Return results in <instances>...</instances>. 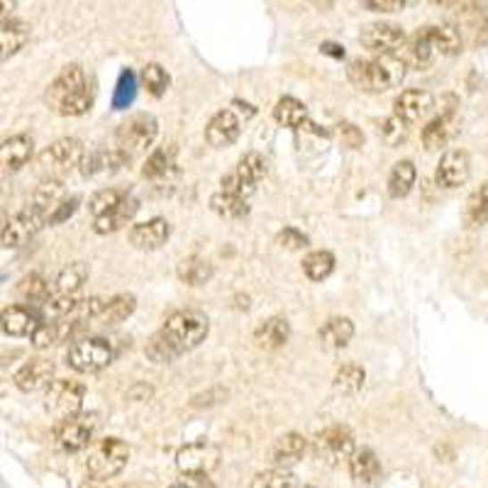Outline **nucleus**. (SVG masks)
<instances>
[{"label":"nucleus","instance_id":"f257e3e1","mask_svg":"<svg viewBox=\"0 0 488 488\" xmlns=\"http://www.w3.org/2000/svg\"><path fill=\"white\" fill-rule=\"evenodd\" d=\"M46 105L64 118H79L91 111L93 98L86 86V74L79 64H69L62 69V74L49 83L45 93Z\"/></svg>","mask_w":488,"mask_h":488},{"label":"nucleus","instance_id":"f03ea898","mask_svg":"<svg viewBox=\"0 0 488 488\" xmlns=\"http://www.w3.org/2000/svg\"><path fill=\"white\" fill-rule=\"evenodd\" d=\"M408 64L396 54H378L376 59H354L347 69L350 81L368 93H386L406 79Z\"/></svg>","mask_w":488,"mask_h":488},{"label":"nucleus","instance_id":"7ed1b4c3","mask_svg":"<svg viewBox=\"0 0 488 488\" xmlns=\"http://www.w3.org/2000/svg\"><path fill=\"white\" fill-rule=\"evenodd\" d=\"M208 330H211V323L201 310H176L166 318L161 327L164 337L174 344L178 354L195 350L208 337Z\"/></svg>","mask_w":488,"mask_h":488},{"label":"nucleus","instance_id":"20e7f679","mask_svg":"<svg viewBox=\"0 0 488 488\" xmlns=\"http://www.w3.org/2000/svg\"><path fill=\"white\" fill-rule=\"evenodd\" d=\"M129 461V447L118 437H105L88 450L86 471L93 481L115 479Z\"/></svg>","mask_w":488,"mask_h":488},{"label":"nucleus","instance_id":"39448f33","mask_svg":"<svg viewBox=\"0 0 488 488\" xmlns=\"http://www.w3.org/2000/svg\"><path fill=\"white\" fill-rule=\"evenodd\" d=\"M159 135V122L149 112H137L122 122L115 132V152H120L122 157H137L142 152H147Z\"/></svg>","mask_w":488,"mask_h":488},{"label":"nucleus","instance_id":"423d86ee","mask_svg":"<svg viewBox=\"0 0 488 488\" xmlns=\"http://www.w3.org/2000/svg\"><path fill=\"white\" fill-rule=\"evenodd\" d=\"M115 360L112 344L103 337H86L74 342L66 352V364L79 374H95L101 368L111 367Z\"/></svg>","mask_w":488,"mask_h":488},{"label":"nucleus","instance_id":"0eeeda50","mask_svg":"<svg viewBox=\"0 0 488 488\" xmlns=\"http://www.w3.org/2000/svg\"><path fill=\"white\" fill-rule=\"evenodd\" d=\"M86 388L74 378H54V384L45 391L46 413L54 418L56 423L69 420L81 413Z\"/></svg>","mask_w":488,"mask_h":488},{"label":"nucleus","instance_id":"6e6552de","mask_svg":"<svg viewBox=\"0 0 488 488\" xmlns=\"http://www.w3.org/2000/svg\"><path fill=\"white\" fill-rule=\"evenodd\" d=\"M354 451H357L354 434L344 425H332V427H325L323 433L315 434L313 454L320 461H325V464H330V467H337L342 461H350Z\"/></svg>","mask_w":488,"mask_h":488},{"label":"nucleus","instance_id":"1a4fd4ad","mask_svg":"<svg viewBox=\"0 0 488 488\" xmlns=\"http://www.w3.org/2000/svg\"><path fill=\"white\" fill-rule=\"evenodd\" d=\"M222 451L218 444L208 443V440H198V443L184 444L178 454H176V469L184 476H208L220 467Z\"/></svg>","mask_w":488,"mask_h":488},{"label":"nucleus","instance_id":"9d476101","mask_svg":"<svg viewBox=\"0 0 488 488\" xmlns=\"http://www.w3.org/2000/svg\"><path fill=\"white\" fill-rule=\"evenodd\" d=\"M95 430H98V415L79 413L74 418H69V420L54 425V440L59 444V450L74 454V451L91 447Z\"/></svg>","mask_w":488,"mask_h":488},{"label":"nucleus","instance_id":"9b49d317","mask_svg":"<svg viewBox=\"0 0 488 488\" xmlns=\"http://www.w3.org/2000/svg\"><path fill=\"white\" fill-rule=\"evenodd\" d=\"M83 159V145L81 139L76 137H64L49 145V147L37 157L39 169L49 174V178H56L59 174H66L69 169L81 164Z\"/></svg>","mask_w":488,"mask_h":488},{"label":"nucleus","instance_id":"f8f14e48","mask_svg":"<svg viewBox=\"0 0 488 488\" xmlns=\"http://www.w3.org/2000/svg\"><path fill=\"white\" fill-rule=\"evenodd\" d=\"M49 222L45 212H39L37 208H32L28 203V208H22L20 212H15L10 220H5L3 225V247L5 249H15L22 247V244H28L39 230H42V225Z\"/></svg>","mask_w":488,"mask_h":488},{"label":"nucleus","instance_id":"ddd939ff","mask_svg":"<svg viewBox=\"0 0 488 488\" xmlns=\"http://www.w3.org/2000/svg\"><path fill=\"white\" fill-rule=\"evenodd\" d=\"M361 45L374 54H396L406 46V32L396 22H368L361 29Z\"/></svg>","mask_w":488,"mask_h":488},{"label":"nucleus","instance_id":"4468645a","mask_svg":"<svg viewBox=\"0 0 488 488\" xmlns=\"http://www.w3.org/2000/svg\"><path fill=\"white\" fill-rule=\"evenodd\" d=\"M434 108L433 93L420 91V88H410L403 91L393 103V115L401 118L406 125H415V122L425 120Z\"/></svg>","mask_w":488,"mask_h":488},{"label":"nucleus","instance_id":"2eb2a0df","mask_svg":"<svg viewBox=\"0 0 488 488\" xmlns=\"http://www.w3.org/2000/svg\"><path fill=\"white\" fill-rule=\"evenodd\" d=\"M169 237H171V225L164 218H152V220L137 222L129 227V244L142 252H154V249L164 247Z\"/></svg>","mask_w":488,"mask_h":488},{"label":"nucleus","instance_id":"dca6fc26","mask_svg":"<svg viewBox=\"0 0 488 488\" xmlns=\"http://www.w3.org/2000/svg\"><path fill=\"white\" fill-rule=\"evenodd\" d=\"M471 176V161L469 154L464 149H450L444 152L437 166V181L444 188H459L469 181Z\"/></svg>","mask_w":488,"mask_h":488},{"label":"nucleus","instance_id":"f3484780","mask_svg":"<svg viewBox=\"0 0 488 488\" xmlns=\"http://www.w3.org/2000/svg\"><path fill=\"white\" fill-rule=\"evenodd\" d=\"M15 386L25 393H37V391H46L54 384V364L46 360H29L28 364H22L20 371L15 374Z\"/></svg>","mask_w":488,"mask_h":488},{"label":"nucleus","instance_id":"a211bd4d","mask_svg":"<svg viewBox=\"0 0 488 488\" xmlns=\"http://www.w3.org/2000/svg\"><path fill=\"white\" fill-rule=\"evenodd\" d=\"M242 122L240 118L235 115L232 111H220L215 112L211 118V122L205 125V139L211 147H230L235 139L240 137Z\"/></svg>","mask_w":488,"mask_h":488},{"label":"nucleus","instance_id":"6ab92c4d","mask_svg":"<svg viewBox=\"0 0 488 488\" xmlns=\"http://www.w3.org/2000/svg\"><path fill=\"white\" fill-rule=\"evenodd\" d=\"M305 451H308V440H305L303 434L285 433L277 437V443L271 444L269 457L274 461V467L288 469V467H294V464L303 459Z\"/></svg>","mask_w":488,"mask_h":488},{"label":"nucleus","instance_id":"aec40b11","mask_svg":"<svg viewBox=\"0 0 488 488\" xmlns=\"http://www.w3.org/2000/svg\"><path fill=\"white\" fill-rule=\"evenodd\" d=\"M39 325V315L25 305H10L3 310V332L8 337H32Z\"/></svg>","mask_w":488,"mask_h":488},{"label":"nucleus","instance_id":"412c9836","mask_svg":"<svg viewBox=\"0 0 488 488\" xmlns=\"http://www.w3.org/2000/svg\"><path fill=\"white\" fill-rule=\"evenodd\" d=\"M139 211V201L135 195H129L122 201L120 205H115L111 212H105L101 218H95L93 220V230L98 232V235H112V232L122 230L125 225L132 222V218L137 215Z\"/></svg>","mask_w":488,"mask_h":488},{"label":"nucleus","instance_id":"4be33fe9","mask_svg":"<svg viewBox=\"0 0 488 488\" xmlns=\"http://www.w3.org/2000/svg\"><path fill=\"white\" fill-rule=\"evenodd\" d=\"M291 337V325L285 318L281 315H274V318H269L264 323L259 325L257 330H254V342H257L259 350H281L285 342Z\"/></svg>","mask_w":488,"mask_h":488},{"label":"nucleus","instance_id":"5701e85b","mask_svg":"<svg viewBox=\"0 0 488 488\" xmlns=\"http://www.w3.org/2000/svg\"><path fill=\"white\" fill-rule=\"evenodd\" d=\"M32 154H35V142L28 135L8 137L3 142V147H0V161H3L5 171H18V169H22L32 159Z\"/></svg>","mask_w":488,"mask_h":488},{"label":"nucleus","instance_id":"b1692460","mask_svg":"<svg viewBox=\"0 0 488 488\" xmlns=\"http://www.w3.org/2000/svg\"><path fill=\"white\" fill-rule=\"evenodd\" d=\"M347 464H350L352 479H354V484H360V486H371L381 476V461L374 454V450H367V447L354 451Z\"/></svg>","mask_w":488,"mask_h":488},{"label":"nucleus","instance_id":"393cba45","mask_svg":"<svg viewBox=\"0 0 488 488\" xmlns=\"http://www.w3.org/2000/svg\"><path fill=\"white\" fill-rule=\"evenodd\" d=\"M454 129H457V118H454V111H444L440 112L434 120H430L423 128V145L425 149H440L444 147L450 137L454 135Z\"/></svg>","mask_w":488,"mask_h":488},{"label":"nucleus","instance_id":"a878e982","mask_svg":"<svg viewBox=\"0 0 488 488\" xmlns=\"http://www.w3.org/2000/svg\"><path fill=\"white\" fill-rule=\"evenodd\" d=\"M176 147L169 145V147H159L157 152H152L142 166V176L149 178V181H161V178H169V176L176 171Z\"/></svg>","mask_w":488,"mask_h":488},{"label":"nucleus","instance_id":"bb28decb","mask_svg":"<svg viewBox=\"0 0 488 488\" xmlns=\"http://www.w3.org/2000/svg\"><path fill=\"white\" fill-rule=\"evenodd\" d=\"M354 337V323L350 318H330L320 327V342L325 350H344Z\"/></svg>","mask_w":488,"mask_h":488},{"label":"nucleus","instance_id":"cd10ccee","mask_svg":"<svg viewBox=\"0 0 488 488\" xmlns=\"http://www.w3.org/2000/svg\"><path fill=\"white\" fill-rule=\"evenodd\" d=\"M29 39V25L22 20L10 18L3 22L0 29V45H3V62H8L10 56L18 54L22 46L28 45Z\"/></svg>","mask_w":488,"mask_h":488},{"label":"nucleus","instance_id":"c85d7f7f","mask_svg":"<svg viewBox=\"0 0 488 488\" xmlns=\"http://www.w3.org/2000/svg\"><path fill=\"white\" fill-rule=\"evenodd\" d=\"M74 330L76 325L71 320H45L29 340H32V344L37 350H49V347L59 344V342H64Z\"/></svg>","mask_w":488,"mask_h":488},{"label":"nucleus","instance_id":"c756f323","mask_svg":"<svg viewBox=\"0 0 488 488\" xmlns=\"http://www.w3.org/2000/svg\"><path fill=\"white\" fill-rule=\"evenodd\" d=\"M62 201H64V184H62V178H46V181H42L37 186V191L32 194L29 205L37 208L39 212H45L46 218H49Z\"/></svg>","mask_w":488,"mask_h":488},{"label":"nucleus","instance_id":"7c9ffc66","mask_svg":"<svg viewBox=\"0 0 488 488\" xmlns=\"http://www.w3.org/2000/svg\"><path fill=\"white\" fill-rule=\"evenodd\" d=\"M434 46L427 37V29H420V32H415L413 39L406 45V54H403V62L408 66H413V69H425V66L433 64L434 59Z\"/></svg>","mask_w":488,"mask_h":488},{"label":"nucleus","instance_id":"2f4dec72","mask_svg":"<svg viewBox=\"0 0 488 488\" xmlns=\"http://www.w3.org/2000/svg\"><path fill=\"white\" fill-rule=\"evenodd\" d=\"M215 274V269L208 259L203 257H186L178 261L176 267V277L188 285H203L208 284Z\"/></svg>","mask_w":488,"mask_h":488},{"label":"nucleus","instance_id":"473e14b6","mask_svg":"<svg viewBox=\"0 0 488 488\" xmlns=\"http://www.w3.org/2000/svg\"><path fill=\"white\" fill-rule=\"evenodd\" d=\"M427 37L433 42L434 52L443 56H457L461 52V35L459 29L451 25H430Z\"/></svg>","mask_w":488,"mask_h":488},{"label":"nucleus","instance_id":"72a5a7b5","mask_svg":"<svg viewBox=\"0 0 488 488\" xmlns=\"http://www.w3.org/2000/svg\"><path fill=\"white\" fill-rule=\"evenodd\" d=\"M415 164L410 159H403L398 161L393 169H391V176H388V195L391 198H406L415 186Z\"/></svg>","mask_w":488,"mask_h":488},{"label":"nucleus","instance_id":"f704fd0d","mask_svg":"<svg viewBox=\"0 0 488 488\" xmlns=\"http://www.w3.org/2000/svg\"><path fill=\"white\" fill-rule=\"evenodd\" d=\"M86 281H88V264L86 261H74V264H69V267L59 271V277L54 281V291L56 294L76 295Z\"/></svg>","mask_w":488,"mask_h":488},{"label":"nucleus","instance_id":"c9c22d12","mask_svg":"<svg viewBox=\"0 0 488 488\" xmlns=\"http://www.w3.org/2000/svg\"><path fill=\"white\" fill-rule=\"evenodd\" d=\"M274 120L278 125H284V128H303L305 122H308V108L298 98L285 95L274 108Z\"/></svg>","mask_w":488,"mask_h":488},{"label":"nucleus","instance_id":"e433bc0d","mask_svg":"<svg viewBox=\"0 0 488 488\" xmlns=\"http://www.w3.org/2000/svg\"><path fill=\"white\" fill-rule=\"evenodd\" d=\"M364 381H367V371L360 364H344V367L337 368L332 386L342 396H354L364 388Z\"/></svg>","mask_w":488,"mask_h":488},{"label":"nucleus","instance_id":"4c0bfd02","mask_svg":"<svg viewBox=\"0 0 488 488\" xmlns=\"http://www.w3.org/2000/svg\"><path fill=\"white\" fill-rule=\"evenodd\" d=\"M18 295L22 298V301H25V303L45 305L54 294H52L49 281H46L42 274H28V277L20 278Z\"/></svg>","mask_w":488,"mask_h":488},{"label":"nucleus","instance_id":"58836bf2","mask_svg":"<svg viewBox=\"0 0 488 488\" xmlns=\"http://www.w3.org/2000/svg\"><path fill=\"white\" fill-rule=\"evenodd\" d=\"M303 271L310 281H325L335 271V254L327 249L308 252L303 259Z\"/></svg>","mask_w":488,"mask_h":488},{"label":"nucleus","instance_id":"ea45409f","mask_svg":"<svg viewBox=\"0 0 488 488\" xmlns=\"http://www.w3.org/2000/svg\"><path fill=\"white\" fill-rule=\"evenodd\" d=\"M211 208H212V212H218L220 218H232V220L244 218V215L249 212L247 198L225 194V191H218V194L211 195Z\"/></svg>","mask_w":488,"mask_h":488},{"label":"nucleus","instance_id":"a19ab883","mask_svg":"<svg viewBox=\"0 0 488 488\" xmlns=\"http://www.w3.org/2000/svg\"><path fill=\"white\" fill-rule=\"evenodd\" d=\"M135 308H137L135 295H129V294L115 295V298L108 301V305H105V310H103V315L98 318V320H103L105 325L122 323V320H128L129 315L135 313Z\"/></svg>","mask_w":488,"mask_h":488},{"label":"nucleus","instance_id":"79ce46f5","mask_svg":"<svg viewBox=\"0 0 488 488\" xmlns=\"http://www.w3.org/2000/svg\"><path fill=\"white\" fill-rule=\"evenodd\" d=\"M125 198H128V191H122V188H101V191H95L91 195L88 212H91L93 220H95V218H101L105 212H111L115 205H120Z\"/></svg>","mask_w":488,"mask_h":488},{"label":"nucleus","instance_id":"37998d69","mask_svg":"<svg viewBox=\"0 0 488 488\" xmlns=\"http://www.w3.org/2000/svg\"><path fill=\"white\" fill-rule=\"evenodd\" d=\"M76 303H79V298L76 295H66V294H56L42 305V315H45V320H66L69 315L74 313Z\"/></svg>","mask_w":488,"mask_h":488},{"label":"nucleus","instance_id":"c03bdc74","mask_svg":"<svg viewBox=\"0 0 488 488\" xmlns=\"http://www.w3.org/2000/svg\"><path fill=\"white\" fill-rule=\"evenodd\" d=\"M249 488H294V474L281 467L259 471L254 479L249 481Z\"/></svg>","mask_w":488,"mask_h":488},{"label":"nucleus","instance_id":"a18cd8bd","mask_svg":"<svg viewBox=\"0 0 488 488\" xmlns=\"http://www.w3.org/2000/svg\"><path fill=\"white\" fill-rule=\"evenodd\" d=\"M112 161H125L120 152H103V149H95V152H88L83 154L81 159V174L83 176H95L101 174L105 166H111Z\"/></svg>","mask_w":488,"mask_h":488},{"label":"nucleus","instance_id":"49530a36","mask_svg":"<svg viewBox=\"0 0 488 488\" xmlns=\"http://www.w3.org/2000/svg\"><path fill=\"white\" fill-rule=\"evenodd\" d=\"M145 352H147V357L154 361V364H169V361H174L181 357V354L176 352L174 344L166 340L161 330H159L157 335H152V340L147 342V350Z\"/></svg>","mask_w":488,"mask_h":488},{"label":"nucleus","instance_id":"de8ad7c7","mask_svg":"<svg viewBox=\"0 0 488 488\" xmlns=\"http://www.w3.org/2000/svg\"><path fill=\"white\" fill-rule=\"evenodd\" d=\"M235 171H237L244 181L257 186L259 181L267 176V161H264V157L257 154V152H249V154H244V157L240 159V164H237Z\"/></svg>","mask_w":488,"mask_h":488},{"label":"nucleus","instance_id":"09e8293b","mask_svg":"<svg viewBox=\"0 0 488 488\" xmlns=\"http://www.w3.org/2000/svg\"><path fill=\"white\" fill-rule=\"evenodd\" d=\"M467 222L471 227H481L488 222V184H484L476 194L469 198L467 205Z\"/></svg>","mask_w":488,"mask_h":488},{"label":"nucleus","instance_id":"8fccbe9b","mask_svg":"<svg viewBox=\"0 0 488 488\" xmlns=\"http://www.w3.org/2000/svg\"><path fill=\"white\" fill-rule=\"evenodd\" d=\"M142 83L152 95H164L169 88V74L159 64H147L142 69Z\"/></svg>","mask_w":488,"mask_h":488},{"label":"nucleus","instance_id":"3c124183","mask_svg":"<svg viewBox=\"0 0 488 488\" xmlns=\"http://www.w3.org/2000/svg\"><path fill=\"white\" fill-rule=\"evenodd\" d=\"M408 128H410V125H406V122L401 120V118H396V115H391V118L384 120V125H381V137L386 139V145L396 147V145H401V142L408 137Z\"/></svg>","mask_w":488,"mask_h":488},{"label":"nucleus","instance_id":"603ef678","mask_svg":"<svg viewBox=\"0 0 488 488\" xmlns=\"http://www.w3.org/2000/svg\"><path fill=\"white\" fill-rule=\"evenodd\" d=\"M220 191H225V194H232V195H240V198H249V195L257 191V186L249 184V181H244L237 171H232V174H227L225 178L220 181Z\"/></svg>","mask_w":488,"mask_h":488},{"label":"nucleus","instance_id":"864d4df0","mask_svg":"<svg viewBox=\"0 0 488 488\" xmlns=\"http://www.w3.org/2000/svg\"><path fill=\"white\" fill-rule=\"evenodd\" d=\"M277 244L288 249V252H301V249L308 247V237L301 230H295V227H284L277 235Z\"/></svg>","mask_w":488,"mask_h":488},{"label":"nucleus","instance_id":"5fc2aeb1","mask_svg":"<svg viewBox=\"0 0 488 488\" xmlns=\"http://www.w3.org/2000/svg\"><path fill=\"white\" fill-rule=\"evenodd\" d=\"M361 5L368 12H381V15H391V12H401L406 8V0H361Z\"/></svg>","mask_w":488,"mask_h":488},{"label":"nucleus","instance_id":"6e6d98bb","mask_svg":"<svg viewBox=\"0 0 488 488\" xmlns=\"http://www.w3.org/2000/svg\"><path fill=\"white\" fill-rule=\"evenodd\" d=\"M132 95H135V76L125 71L120 76V83H118V95H115V108H125L132 101Z\"/></svg>","mask_w":488,"mask_h":488},{"label":"nucleus","instance_id":"4d7b16f0","mask_svg":"<svg viewBox=\"0 0 488 488\" xmlns=\"http://www.w3.org/2000/svg\"><path fill=\"white\" fill-rule=\"evenodd\" d=\"M79 208V198H69V201H62V203L56 205V211L49 215V225H59V222L69 220L71 215Z\"/></svg>","mask_w":488,"mask_h":488},{"label":"nucleus","instance_id":"13d9d810","mask_svg":"<svg viewBox=\"0 0 488 488\" xmlns=\"http://www.w3.org/2000/svg\"><path fill=\"white\" fill-rule=\"evenodd\" d=\"M340 137H342V142H344V145H347V147H352V149L361 147V142H364V135H361L360 129L354 128L352 122H342V125H340Z\"/></svg>","mask_w":488,"mask_h":488},{"label":"nucleus","instance_id":"bf43d9fd","mask_svg":"<svg viewBox=\"0 0 488 488\" xmlns=\"http://www.w3.org/2000/svg\"><path fill=\"white\" fill-rule=\"evenodd\" d=\"M171 488H215L208 476H184V479L174 484Z\"/></svg>","mask_w":488,"mask_h":488},{"label":"nucleus","instance_id":"052dcab7","mask_svg":"<svg viewBox=\"0 0 488 488\" xmlns=\"http://www.w3.org/2000/svg\"><path fill=\"white\" fill-rule=\"evenodd\" d=\"M474 42L479 46H488V15L479 22V28H476V37Z\"/></svg>","mask_w":488,"mask_h":488},{"label":"nucleus","instance_id":"680f3d73","mask_svg":"<svg viewBox=\"0 0 488 488\" xmlns=\"http://www.w3.org/2000/svg\"><path fill=\"white\" fill-rule=\"evenodd\" d=\"M320 52L327 56H335V59H344V46L332 45V42H323V45H320Z\"/></svg>","mask_w":488,"mask_h":488},{"label":"nucleus","instance_id":"e2e57ef3","mask_svg":"<svg viewBox=\"0 0 488 488\" xmlns=\"http://www.w3.org/2000/svg\"><path fill=\"white\" fill-rule=\"evenodd\" d=\"M15 10V0H3V22L10 20V12Z\"/></svg>","mask_w":488,"mask_h":488},{"label":"nucleus","instance_id":"0e129e2a","mask_svg":"<svg viewBox=\"0 0 488 488\" xmlns=\"http://www.w3.org/2000/svg\"><path fill=\"white\" fill-rule=\"evenodd\" d=\"M433 5H437V8H447V5H454L457 0H430Z\"/></svg>","mask_w":488,"mask_h":488},{"label":"nucleus","instance_id":"69168bd1","mask_svg":"<svg viewBox=\"0 0 488 488\" xmlns=\"http://www.w3.org/2000/svg\"><path fill=\"white\" fill-rule=\"evenodd\" d=\"M81 488H95V486H91V484H86V486H81Z\"/></svg>","mask_w":488,"mask_h":488},{"label":"nucleus","instance_id":"338daca9","mask_svg":"<svg viewBox=\"0 0 488 488\" xmlns=\"http://www.w3.org/2000/svg\"><path fill=\"white\" fill-rule=\"evenodd\" d=\"M303 488H315V486H303Z\"/></svg>","mask_w":488,"mask_h":488}]
</instances>
